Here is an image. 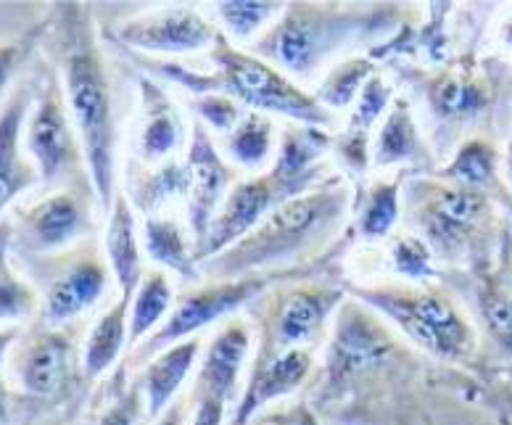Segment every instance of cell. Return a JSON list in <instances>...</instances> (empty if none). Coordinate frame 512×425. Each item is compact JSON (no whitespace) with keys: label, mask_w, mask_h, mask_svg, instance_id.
I'll list each match as a JSON object with an SVG mask.
<instances>
[{"label":"cell","mask_w":512,"mask_h":425,"mask_svg":"<svg viewBox=\"0 0 512 425\" xmlns=\"http://www.w3.org/2000/svg\"><path fill=\"white\" fill-rule=\"evenodd\" d=\"M291 198L296 196L280 183L278 177L272 175L270 169L264 175L238 180L230 188L225 201H222L220 212H217V217L209 225L206 238L196 246L198 264L209 262L212 257L235 246L251 230L259 228L280 204H286Z\"/></svg>","instance_id":"cell-13"},{"label":"cell","mask_w":512,"mask_h":425,"mask_svg":"<svg viewBox=\"0 0 512 425\" xmlns=\"http://www.w3.org/2000/svg\"><path fill=\"white\" fill-rule=\"evenodd\" d=\"M188 106L196 111V117L201 125H206L209 132L217 135H227L246 114V106L235 101V98L225 96V93H206V96H191Z\"/></svg>","instance_id":"cell-37"},{"label":"cell","mask_w":512,"mask_h":425,"mask_svg":"<svg viewBox=\"0 0 512 425\" xmlns=\"http://www.w3.org/2000/svg\"><path fill=\"white\" fill-rule=\"evenodd\" d=\"M175 307V291L164 270H146L130 307V346L143 344Z\"/></svg>","instance_id":"cell-28"},{"label":"cell","mask_w":512,"mask_h":425,"mask_svg":"<svg viewBox=\"0 0 512 425\" xmlns=\"http://www.w3.org/2000/svg\"><path fill=\"white\" fill-rule=\"evenodd\" d=\"M483 309H486L491 328L502 333V336H512V299H507V296H489Z\"/></svg>","instance_id":"cell-42"},{"label":"cell","mask_w":512,"mask_h":425,"mask_svg":"<svg viewBox=\"0 0 512 425\" xmlns=\"http://www.w3.org/2000/svg\"><path fill=\"white\" fill-rule=\"evenodd\" d=\"M352 193L341 177L325 180L315 191L280 204L259 228L227 251L201 264L206 280H238L251 275H283V267L320 254L344 228Z\"/></svg>","instance_id":"cell-2"},{"label":"cell","mask_w":512,"mask_h":425,"mask_svg":"<svg viewBox=\"0 0 512 425\" xmlns=\"http://www.w3.org/2000/svg\"><path fill=\"white\" fill-rule=\"evenodd\" d=\"M106 259L111 264V272L119 283V296L135 299L140 280L146 275L143 267V249L138 241V225H135V209L125 191H119L114 198V206L109 212V225H106Z\"/></svg>","instance_id":"cell-24"},{"label":"cell","mask_w":512,"mask_h":425,"mask_svg":"<svg viewBox=\"0 0 512 425\" xmlns=\"http://www.w3.org/2000/svg\"><path fill=\"white\" fill-rule=\"evenodd\" d=\"M344 291L383 312L412 344L439 360H465L476 346V330L441 288L383 283L370 288L346 286Z\"/></svg>","instance_id":"cell-4"},{"label":"cell","mask_w":512,"mask_h":425,"mask_svg":"<svg viewBox=\"0 0 512 425\" xmlns=\"http://www.w3.org/2000/svg\"><path fill=\"white\" fill-rule=\"evenodd\" d=\"M45 425H66V423H45Z\"/></svg>","instance_id":"cell-49"},{"label":"cell","mask_w":512,"mask_h":425,"mask_svg":"<svg viewBox=\"0 0 512 425\" xmlns=\"http://www.w3.org/2000/svg\"><path fill=\"white\" fill-rule=\"evenodd\" d=\"M130 307L132 299L119 296L88 333V341L82 349V375L88 381H96L103 373H109L125 352V346L130 344Z\"/></svg>","instance_id":"cell-26"},{"label":"cell","mask_w":512,"mask_h":425,"mask_svg":"<svg viewBox=\"0 0 512 425\" xmlns=\"http://www.w3.org/2000/svg\"><path fill=\"white\" fill-rule=\"evenodd\" d=\"M222 148L238 167L259 169L275 159V127L262 111H246L233 130L222 135Z\"/></svg>","instance_id":"cell-30"},{"label":"cell","mask_w":512,"mask_h":425,"mask_svg":"<svg viewBox=\"0 0 512 425\" xmlns=\"http://www.w3.org/2000/svg\"><path fill=\"white\" fill-rule=\"evenodd\" d=\"M328 148H333V135H328L322 127L291 125L280 138L270 172L293 196H304L328 180L325 175L328 167L322 162Z\"/></svg>","instance_id":"cell-19"},{"label":"cell","mask_w":512,"mask_h":425,"mask_svg":"<svg viewBox=\"0 0 512 425\" xmlns=\"http://www.w3.org/2000/svg\"><path fill=\"white\" fill-rule=\"evenodd\" d=\"M410 214L423 241L444 259L476 254L494 228L489 193L447 180H415L410 188Z\"/></svg>","instance_id":"cell-7"},{"label":"cell","mask_w":512,"mask_h":425,"mask_svg":"<svg viewBox=\"0 0 512 425\" xmlns=\"http://www.w3.org/2000/svg\"><path fill=\"white\" fill-rule=\"evenodd\" d=\"M191 193V169L185 162L169 159L156 169H140L130 177V198L132 209H138L143 217H154L164 201L175 196L188 198Z\"/></svg>","instance_id":"cell-27"},{"label":"cell","mask_w":512,"mask_h":425,"mask_svg":"<svg viewBox=\"0 0 512 425\" xmlns=\"http://www.w3.org/2000/svg\"><path fill=\"white\" fill-rule=\"evenodd\" d=\"M296 425H322V423L309 410H299L296 412Z\"/></svg>","instance_id":"cell-45"},{"label":"cell","mask_w":512,"mask_h":425,"mask_svg":"<svg viewBox=\"0 0 512 425\" xmlns=\"http://www.w3.org/2000/svg\"><path fill=\"white\" fill-rule=\"evenodd\" d=\"M140 162L164 164L183 146V117L159 80L140 77Z\"/></svg>","instance_id":"cell-21"},{"label":"cell","mask_w":512,"mask_h":425,"mask_svg":"<svg viewBox=\"0 0 512 425\" xmlns=\"http://www.w3.org/2000/svg\"><path fill=\"white\" fill-rule=\"evenodd\" d=\"M209 61L214 66V93L235 98L249 111L280 114L291 119L293 125L322 127V130L333 125V114L317 101L315 93L299 88L288 74L254 53L238 51L225 32H220L217 43L212 45Z\"/></svg>","instance_id":"cell-5"},{"label":"cell","mask_w":512,"mask_h":425,"mask_svg":"<svg viewBox=\"0 0 512 425\" xmlns=\"http://www.w3.org/2000/svg\"><path fill=\"white\" fill-rule=\"evenodd\" d=\"M191 169V193H188V222H191L193 243H201L209 233V225L220 212L222 201L227 198L230 188L238 183L235 169L225 162L214 146L212 132L206 125L193 122L191 127V146H188V159Z\"/></svg>","instance_id":"cell-15"},{"label":"cell","mask_w":512,"mask_h":425,"mask_svg":"<svg viewBox=\"0 0 512 425\" xmlns=\"http://www.w3.org/2000/svg\"><path fill=\"white\" fill-rule=\"evenodd\" d=\"M40 312V296L8 259V235L0 243V323H19Z\"/></svg>","instance_id":"cell-34"},{"label":"cell","mask_w":512,"mask_h":425,"mask_svg":"<svg viewBox=\"0 0 512 425\" xmlns=\"http://www.w3.org/2000/svg\"><path fill=\"white\" fill-rule=\"evenodd\" d=\"M198 354H201V341L188 338V341L169 346L143 365L138 383L143 389V396H146L148 418L156 420L177 402V394L183 389V383L188 381Z\"/></svg>","instance_id":"cell-23"},{"label":"cell","mask_w":512,"mask_h":425,"mask_svg":"<svg viewBox=\"0 0 512 425\" xmlns=\"http://www.w3.org/2000/svg\"><path fill=\"white\" fill-rule=\"evenodd\" d=\"M27 151L40 180L59 188H93L80 132L74 127L59 74H48L32 98L27 119Z\"/></svg>","instance_id":"cell-8"},{"label":"cell","mask_w":512,"mask_h":425,"mask_svg":"<svg viewBox=\"0 0 512 425\" xmlns=\"http://www.w3.org/2000/svg\"><path fill=\"white\" fill-rule=\"evenodd\" d=\"M423 156V140L412 119L410 103L404 98H394L383 127L378 130L373 146L375 167H391V164L415 162Z\"/></svg>","instance_id":"cell-29"},{"label":"cell","mask_w":512,"mask_h":425,"mask_svg":"<svg viewBox=\"0 0 512 425\" xmlns=\"http://www.w3.org/2000/svg\"><path fill=\"white\" fill-rule=\"evenodd\" d=\"M6 235H8V222H3V225H0V243L6 241Z\"/></svg>","instance_id":"cell-48"},{"label":"cell","mask_w":512,"mask_h":425,"mask_svg":"<svg viewBox=\"0 0 512 425\" xmlns=\"http://www.w3.org/2000/svg\"><path fill=\"white\" fill-rule=\"evenodd\" d=\"M188 402H191V399L180 396L164 415L156 418L154 425H188V420H191V415H188Z\"/></svg>","instance_id":"cell-44"},{"label":"cell","mask_w":512,"mask_h":425,"mask_svg":"<svg viewBox=\"0 0 512 425\" xmlns=\"http://www.w3.org/2000/svg\"><path fill=\"white\" fill-rule=\"evenodd\" d=\"M275 278L283 275H251V278L238 280H201L196 286L175 299V307L169 312V317L161 323L156 333L135 346L132 362L146 365L159 352L169 349V346L196 338L198 330H204L206 325L217 323L222 317L233 315L235 309L246 307L251 301L262 299L272 286Z\"/></svg>","instance_id":"cell-10"},{"label":"cell","mask_w":512,"mask_h":425,"mask_svg":"<svg viewBox=\"0 0 512 425\" xmlns=\"http://www.w3.org/2000/svg\"><path fill=\"white\" fill-rule=\"evenodd\" d=\"M262 323L254 362L270 360L291 349H309L320 341L330 315L341 307L344 288L328 283H296L270 288L262 299Z\"/></svg>","instance_id":"cell-9"},{"label":"cell","mask_w":512,"mask_h":425,"mask_svg":"<svg viewBox=\"0 0 512 425\" xmlns=\"http://www.w3.org/2000/svg\"><path fill=\"white\" fill-rule=\"evenodd\" d=\"M483 103H486L483 90L473 85V82L457 80V77H444L431 90L433 111L444 119L473 117V114H478Z\"/></svg>","instance_id":"cell-36"},{"label":"cell","mask_w":512,"mask_h":425,"mask_svg":"<svg viewBox=\"0 0 512 425\" xmlns=\"http://www.w3.org/2000/svg\"><path fill=\"white\" fill-rule=\"evenodd\" d=\"M77 346L69 325L45 328L37 325L27 336H19L8 354V373L22 394L32 399H56L74 381Z\"/></svg>","instance_id":"cell-12"},{"label":"cell","mask_w":512,"mask_h":425,"mask_svg":"<svg viewBox=\"0 0 512 425\" xmlns=\"http://www.w3.org/2000/svg\"><path fill=\"white\" fill-rule=\"evenodd\" d=\"M286 11V3H262V0H225L217 3V14L225 24V35L233 40H251L267 32L275 19Z\"/></svg>","instance_id":"cell-35"},{"label":"cell","mask_w":512,"mask_h":425,"mask_svg":"<svg viewBox=\"0 0 512 425\" xmlns=\"http://www.w3.org/2000/svg\"><path fill=\"white\" fill-rule=\"evenodd\" d=\"M22 330V325H3V328H0V373H3V367H6L8 354H11L14 344L19 341V336H22ZM0 386H3V378H0Z\"/></svg>","instance_id":"cell-43"},{"label":"cell","mask_w":512,"mask_h":425,"mask_svg":"<svg viewBox=\"0 0 512 425\" xmlns=\"http://www.w3.org/2000/svg\"><path fill=\"white\" fill-rule=\"evenodd\" d=\"M391 259H394V270L410 283H420L433 275V251L417 235H399L391 249Z\"/></svg>","instance_id":"cell-38"},{"label":"cell","mask_w":512,"mask_h":425,"mask_svg":"<svg viewBox=\"0 0 512 425\" xmlns=\"http://www.w3.org/2000/svg\"><path fill=\"white\" fill-rule=\"evenodd\" d=\"M96 191L59 188L30 206L16 209L8 220V251L11 254H59L96 233Z\"/></svg>","instance_id":"cell-11"},{"label":"cell","mask_w":512,"mask_h":425,"mask_svg":"<svg viewBox=\"0 0 512 425\" xmlns=\"http://www.w3.org/2000/svg\"><path fill=\"white\" fill-rule=\"evenodd\" d=\"M394 352V338L388 336L375 317H370L357 304H344L338 317L333 346H330V381L341 383L346 378L365 373L373 365Z\"/></svg>","instance_id":"cell-16"},{"label":"cell","mask_w":512,"mask_h":425,"mask_svg":"<svg viewBox=\"0 0 512 425\" xmlns=\"http://www.w3.org/2000/svg\"><path fill=\"white\" fill-rule=\"evenodd\" d=\"M143 249L146 257L164 270L177 272L188 283H201V264L196 259V243L172 217H146L143 222Z\"/></svg>","instance_id":"cell-25"},{"label":"cell","mask_w":512,"mask_h":425,"mask_svg":"<svg viewBox=\"0 0 512 425\" xmlns=\"http://www.w3.org/2000/svg\"><path fill=\"white\" fill-rule=\"evenodd\" d=\"M8 420V394L6 389L0 386V425H6Z\"/></svg>","instance_id":"cell-47"},{"label":"cell","mask_w":512,"mask_h":425,"mask_svg":"<svg viewBox=\"0 0 512 425\" xmlns=\"http://www.w3.org/2000/svg\"><path fill=\"white\" fill-rule=\"evenodd\" d=\"M227 404L214 396H193V412L188 425H225Z\"/></svg>","instance_id":"cell-41"},{"label":"cell","mask_w":512,"mask_h":425,"mask_svg":"<svg viewBox=\"0 0 512 425\" xmlns=\"http://www.w3.org/2000/svg\"><path fill=\"white\" fill-rule=\"evenodd\" d=\"M56 61L74 127L80 132L98 209L109 217L117 198V111L109 66L93 32V16L85 3H56Z\"/></svg>","instance_id":"cell-1"},{"label":"cell","mask_w":512,"mask_h":425,"mask_svg":"<svg viewBox=\"0 0 512 425\" xmlns=\"http://www.w3.org/2000/svg\"><path fill=\"white\" fill-rule=\"evenodd\" d=\"M251 349V328L246 320H227L225 328L212 338L196 375L193 396H214L230 404L238 396L243 365Z\"/></svg>","instance_id":"cell-20"},{"label":"cell","mask_w":512,"mask_h":425,"mask_svg":"<svg viewBox=\"0 0 512 425\" xmlns=\"http://www.w3.org/2000/svg\"><path fill=\"white\" fill-rule=\"evenodd\" d=\"M217 37L220 30L206 16L185 6L159 8L117 27V40L130 51L169 53V56L212 51Z\"/></svg>","instance_id":"cell-14"},{"label":"cell","mask_w":512,"mask_h":425,"mask_svg":"<svg viewBox=\"0 0 512 425\" xmlns=\"http://www.w3.org/2000/svg\"><path fill=\"white\" fill-rule=\"evenodd\" d=\"M396 11L341 3H288L280 19L254 40L251 53L288 77L307 80L344 45L373 30H386Z\"/></svg>","instance_id":"cell-3"},{"label":"cell","mask_w":512,"mask_h":425,"mask_svg":"<svg viewBox=\"0 0 512 425\" xmlns=\"http://www.w3.org/2000/svg\"><path fill=\"white\" fill-rule=\"evenodd\" d=\"M375 64L365 56H354V59L341 61L328 72V77L322 80L320 90L315 93L317 101L325 109H346L349 103H357L359 93L365 90V85L375 77Z\"/></svg>","instance_id":"cell-33"},{"label":"cell","mask_w":512,"mask_h":425,"mask_svg":"<svg viewBox=\"0 0 512 425\" xmlns=\"http://www.w3.org/2000/svg\"><path fill=\"white\" fill-rule=\"evenodd\" d=\"M391 103H394V88L383 80L381 74H375L373 80L365 85V90L359 93L346 130L333 138L338 159L352 169L354 175H365L370 162H373V156H370V130Z\"/></svg>","instance_id":"cell-22"},{"label":"cell","mask_w":512,"mask_h":425,"mask_svg":"<svg viewBox=\"0 0 512 425\" xmlns=\"http://www.w3.org/2000/svg\"><path fill=\"white\" fill-rule=\"evenodd\" d=\"M14 257L27 270L40 296L37 325L45 328H66L72 320H77L85 309L101 299L114 275L106 251L98 246L96 238H85L59 254H45V257L14 254Z\"/></svg>","instance_id":"cell-6"},{"label":"cell","mask_w":512,"mask_h":425,"mask_svg":"<svg viewBox=\"0 0 512 425\" xmlns=\"http://www.w3.org/2000/svg\"><path fill=\"white\" fill-rule=\"evenodd\" d=\"M32 98L35 90L24 82L0 106V214L40 180L35 162L22 151L24 119L32 109Z\"/></svg>","instance_id":"cell-17"},{"label":"cell","mask_w":512,"mask_h":425,"mask_svg":"<svg viewBox=\"0 0 512 425\" xmlns=\"http://www.w3.org/2000/svg\"><path fill=\"white\" fill-rule=\"evenodd\" d=\"M315 365V349H291L270 360L251 362L249 381L243 389L241 402L235 407L233 425H249L267 404L293 394L307 381Z\"/></svg>","instance_id":"cell-18"},{"label":"cell","mask_w":512,"mask_h":425,"mask_svg":"<svg viewBox=\"0 0 512 425\" xmlns=\"http://www.w3.org/2000/svg\"><path fill=\"white\" fill-rule=\"evenodd\" d=\"M505 180L512 191V138H510V143H507V151H505Z\"/></svg>","instance_id":"cell-46"},{"label":"cell","mask_w":512,"mask_h":425,"mask_svg":"<svg viewBox=\"0 0 512 425\" xmlns=\"http://www.w3.org/2000/svg\"><path fill=\"white\" fill-rule=\"evenodd\" d=\"M37 40L35 35H24L19 40H8V43H0V98L6 96L8 85L16 77V72L22 69V64L30 56L32 45Z\"/></svg>","instance_id":"cell-40"},{"label":"cell","mask_w":512,"mask_h":425,"mask_svg":"<svg viewBox=\"0 0 512 425\" xmlns=\"http://www.w3.org/2000/svg\"><path fill=\"white\" fill-rule=\"evenodd\" d=\"M497 151L491 143L481 138L465 140L452 162L439 172V180L462 185V188H473V191H489L491 185L497 183Z\"/></svg>","instance_id":"cell-31"},{"label":"cell","mask_w":512,"mask_h":425,"mask_svg":"<svg viewBox=\"0 0 512 425\" xmlns=\"http://www.w3.org/2000/svg\"><path fill=\"white\" fill-rule=\"evenodd\" d=\"M407 172H399L394 180H375L365 193L362 209L357 214V233L365 241H375L383 235L391 233V228L399 220V191H402V180Z\"/></svg>","instance_id":"cell-32"},{"label":"cell","mask_w":512,"mask_h":425,"mask_svg":"<svg viewBox=\"0 0 512 425\" xmlns=\"http://www.w3.org/2000/svg\"><path fill=\"white\" fill-rule=\"evenodd\" d=\"M146 412V396L140 383H130L111 399L93 425H138Z\"/></svg>","instance_id":"cell-39"}]
</instances>
